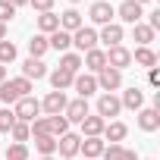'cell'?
<instances>
[{
	"label": "cell",
	"mask_w": 160,
	"mask_h": 160,
	"mask_svg": "<svg viewBox=\"0 0 160 160\" xmlns=\"http://www.w3.org/2000/svg\"><path fill=\"white\" fill-rule=\"evenodd\" d=\"M88 19L94 22V25H110V22H116V7L110 3V0H94V3L88 7Z\"/></svg>",
	"instance_id": "6da1fadb"
},
{
	"label": "cell",
	"mask_w": 160,
	"mask_h": 160,
	"mask_svg": "<svg viewBox=\"0 0 160 160\" xmlns=\"http://www.w3.org/2000/svg\"><path fill=\"white\" fill-rule=\"evenodd\" d=\"M13 113H16V119H19V122H32V119H38V116H41V101H38L35 94L19 98V101L13 104Z\"/></svg>",
	"instance_id": "7a4b0ae2"
},
{
	"label": "cell",
	"mask_w": 160,
	"mask_h": 160,
	"mask_svg": "<svg viewBox=\"0 0 160 160\" xmlns=\"http://www.w3.org/2000/svg\"><path fill=\"white\" fill-rule=\"evenodd\" d=\"M72 47L75 53H88L98 47V28L94 25H82V28H75L72 32Z\"/></svg>",
	"instance_id": "3957f363"
},
{
	"label": "cell",
	"mask_w": 160,
	"mask_h": 160,
	"mask_svg": "<svg viewBox=\"0 0 160 160\" xmlns=\"http://www.w3.org/2000/svg\"><path fill=\"white\" fill-rule=\"evenodd\" d=\"M94 78H98V91H101V94H116V91L122 88V72H119V69L104 66Z\"/></svg>",
	"instance_id": "277c9868"
},
{
	"label": "cell",
	"mask_w": 160,
	"mask_h": 160,
	"mask_svg": "<svg viewBox=\"0 0 160 160\" xmlns=\"http://www.w3.org/2000/svg\"><path fill=\"white\" fill-rule=\"evenodd\" d=\"M94 113H98L104 122H110L113 116H119V113H122V104H119V98H116V94H101V98H98V104H94Z\"/></svg>",
	"instance_id": "5b68a950"
},
{
	"label": "cell",
	"mask_w": 160,
	"mask_h": 160,
	"mask_svg": "<svg viewBox=\"0 0 160 160\" xmlns=\"http://www.w3.org/2000/svg\"><path fill=\"white\" fill-rule=\"evenodd\" d=\"M126 41V28L119 25V22H110V25H104L101 32H98V44H104L107 50L110 47H119Z\"/></svg>",
	"instance_id": "8992f818"
},
{
	"label": "cell",
	"mask_w": 160,
	"mask_h": 160,
	"mask_svg": "<svg viewBox=\"0 0 160 160\" xmlns=\"http://www.w3.org/2000/svg\"><path fill=\"white\" fill-rule=\"evenodd\" d=\"M66 104H69L66 91H47L44 101H41V113H44V116H60V113L66 110Z\"/></svg>",
	"instance_id": "52a82bcc"
},
{
	"label": "cell",
	"mask_w": 160,
	"mask_h": 160,
	"mask_svg": "<svg viewBox=\"0 0 160 160\" xmlns=\"http://www.w3.org/2000/svg\"><path fill=\"white\" fill-rule=\"evenodd\" d=\"M141 16H144V7L135 3V0H122V3L116 7V19H119V25H122V22H126V25H135V22H141Z\"/></svg>",
	"instance_id": "ba28073f"
},
{
	"label": "cell",
	"mask_w": 160,
	"mask_h": 160,
	"mask_svg": "<svg viewBox=\"0 0 160 160\" xmlns=\"http://www.w3.org/2000/svg\"><path fill=\"white\" fill-rule=\"evenodd\" d=\"M78 144H82V135H75V132H66L57 138V154L63 160H75L78 157Z\"/></svg>",
	"instance_id": "9c48e42d"
},
{
	"label": "cell",
	"mask_w": 160,
	"mask_h": 160,
	"mask_svg": "<svg viewBox=\"0 0 160 160\" xmlns=\"http://www.w3.org/2000/svg\"><path fill=\"white\" fill-rule=\"evenodd\" d=\"M104 53H107V66H110V69H119V72H122V69L132 66V50H129L126 44L110 47V50H104Z\"/></svg>",
	"instance_id": "30bf717a"
},
{
	"label": "cell",
	"mask_w": 160,
	"mask_h": 160,
	"mask_svg": "<svg viewBox=\"0 0 160 160\" xmlns=\"http://www.w3.org/2000/svg\"><path fill=\"white\" fill-rule=\"evenodd\" d=\"M72 91L78 94V98H91L94 91H98V78L91 75V72H75V78H72Z\"/></svg>",
	"instance_id": "8fae6325"
},
{
	"label": "cell",
	"mask_w": 160,
	"mask_h": 160,
	"mask_svg": "<svg viewBox=\"0 0 160 160\" xmlns=\"http://www.w3.org/2000/svg\"><path fill=\"white\" fill-rule=\"evenodd\" d=\"M88 113H91V107H88V101H85V98L69 101V104H66V110H63V116H66V122H69V126H72V122H82Z\"/></svg>",
	"instance_id": "7c38bea8"
},
{
	"label": "cell",
	"mask_w": 160,
	"mask_h": 160,
	"mask_svg": "<svg viewBox=\"0 0 160 160\" xmlns=\"http://www.w3.org/2000/svg\"><path fill=\"white\" fill-rule=\"evenodd\" d=\"M82 66H85L91 75H98V72L107 66V53H104V47H94V50L82 53Z\"/></svg>",
	"instance_id": "4fadbf2b"
},
{
	"label": "cell",
	"mask_w": 160,
	"mask_h": 160,
	"mask_svg": "<svg viewBox=\"0 0 160 160\" xmlns=\"http://www.w3.org/2000/svg\"><path fill=\"white\" fill-rule=\"evenodd\" d=\"M119 104H122V110H141L144 107V91L138 88V85H132V88H126L122 94H119Z\"/></svg>",
	"instance_id": "5bb4252c"
},
{
	"label": "cell",
	"mask_w": 160,
	"mask_h": 160,
	"mask_svg": "<svg viewBox=\"0 0 160 160\" xmlns=\"http://www.w3.org/2000/svg\"><path fill=\"white\" fill-rule=\"evenodd\" d=\"M135 122H138L141 132H157V129H160V110H154V107H141Z\"/></svg>",
	"instance_id": "9a60e30c"
},
{
	"label": "cell",
	"mask_w": 160,
	"mask_h": 160,
	"mask_svg": "<svg viewBox=\"0 0 160 160\" xmlns=\"http://www.w3.org/2000/svg\"><path fill=\"white\" fill-rule=\"evenodd\" d=\"M126 135H129V126L126 122H119V119H110L107 126H104V141H110V144H122L126 141Z\"/></svg>",
	"instance_id": "2e32d148"
},
{
	"label": "cell",
	"mask_w": 160,
	"mask_h": 160,
	"mask_svg": "<svg viewBox=\"0 0 160 160\" xmlns=\"http://www.w3.org/2000/svg\"><path fill=\"white\" fill-rule=\"evenodd\" d=\"M78 126H82V138H101V135H104V126H107V122H104V119H101L98 113H88V116H85L82 122H78Z\"/></svg>",
	"instance_id": "e0dca14e"
},
{
	"label": "cell",
	"mask_w": 160,
	"mask_h": 160,
	"mask_svg": "<svg viewBox=\"0 0 160 160\" xmlns=\"http://www.w3.org/2000/svg\"><path fill=\"white\" fill-rule=\"evenodd\" d=\"M82 25H85V19H82V13H78L75 7H69V10H63V13H60V28H63V32H69V35H72L75 28H82Z\"/></svg>",
	"instance_id": "ac0fdd59"
},
{
	"label": "cell",
	"mask_w": 160,
	"mask_h": 160,
	"mask_svg": "<svg viewBox=\"0 0 160 160\" xmlns=\"http://www.w3.org/2000/svg\"><path fill=\"white\" fill-rule=\"evenodd\" d=\"M22 78H28V82H38V78H47V66H44V60H25L22 63Z\"/></svg>",
	"instance_id": "d6986e66"
},
{
	"label": "cell",
	"mask_w": 160,
	"mask_h": 160,
	"mask_svg": "<svg viewBox=\"0 0 160 160\" xmlns=\"http://www.w3.org/2000/svg\"><path fill=\"white\" fill-rule=\"evenodd\" d=\"M104 148H107L104 138H82V144H78V154H85V157H91V160H101Z\"/></svg>",
	"instance_id": "ffe728a7"
},
{
	"label": "cell",
	"mask_w": 160,
	"mask_h": 160,
	"mask_svg": "<svg viewBox=\"0 0 160 160\" xmlns=\"http://www.w3.org/2000/svg\"><path fill=\"white\" fill-rule=\"evenodd\" d=\"M101 160H138V154L129 151L126 144H107L104 154H101Z\"/></svg>",
	"instance_id": "44dd1931"
},
{
	"label": "cell",
	"mask_w": 160,
	"mask_h": 160,
	"mask_svg": "<svg viewBox=\"0 0 160 160\" xmlns=\"http://www.w3.org/2000/svg\"><path fill=\"white\" fill-rule=\"evenodd\" d=\"M132 38H135V44H138V47H151V44H154V38H157V32H154V28H148L144 22H135V25H132Z\"/></svg>",
	"instance_id": "7402d4cb"
},
{
	"label": "cell",
	"mask_w": 160,
	"mask_h": 160,
	"mask_svg": "<svg viewBox=\"0 0 160 160\" xmlns=\"http://www.w3.org/2000/svg\"><path fill=\"white\" fill-rule=\"evenodd\" d=\"M47 47H50V50L66 53V50L72 47V35H69V32H63V28H57L53 35H47Z\"/></svg>",
	"instance_id": "603a6c76"
},
{
	"label": "cell",
	"mask_w": 160,
	"mask_h": 160,
	"mask_svg": "<svg viewBox=\"0 0 160 160\" xmlns=\"http://www.w3.org/2000/svg\"><path fill=\"white\" fill-rule=\"evenodd\" d=\"M132 63L141 66V69H154V66H157V53H154L151 47H135V50H132Z\"/></svg>",
	"instance_id": "cb8c5ba5"
},
{
	"label": "cell",
	"mask_w": 160,
	"mask_h": 160,
	"mask_svg": "<svg viewBox=\"0 0 160 160\" xmlns=\"http://www.w3.org/2000/svg\"><path fill=\"white\" fill-rule=\"evenodd\" d=\"M47 78H50V85H53V91H66V88H72V72H66V69H53V72H47Z\"/></svg>",
	"instance_id": "d4e9b609"
},
{
	"label": "cell",
	"mask_w": 160,
	"mask_h": 160,
	"mask_svg": "<svg viewBox=\"0 0 160 160\" xmlns=\"http://www.w3.org/2000/svg\"><path fill=\"white\" fill-rule=\"evenodd\" d=\"M60 28V16L50 10V13H38V35H53Z\"/></svg>",
	"instance_id": "484cf974"
},
{
	"label": "cell",
	"mask_w": 160,
	"mask_h": 160,
	"mask_svg": "<svg viewBox=\"0 0 160 160\" xmlns=\"http://www.w3.org/2000/svg\"><path fill=\"white\" fill-rule=\"evenodd\" d=\"M60 69H66V72H82V53H75V50H66V53H60Z\"/></svg>",
	"instance_id": "4316f807"
},
{
	"label": "cell",
	"mask_w": 160,
	"mask_h": 160,
	"mask_svg": "<svg viewBox=\"0 0 160 160\" xmlns=\"http://www.w3.org/2000/svg\"><path fill=\"white\" fill-rule=\"evenodd\" d=\"M35 151L41 157H53L57 154V138L53 135H35Z\"/></svg>",
	"instance_id": "83f0119b"
},
{
	"label": "cell",
	"mask_w": 160,
	"mask_h": 160,
	"mask_svg": "<svg viewBox=\"0 0 160 160\" xmlns=\"http://www.w3.org/2000/svg\"><path fill=\"white\" fill-rule=\"evenodd\" d=\"M47 50H50V47H47V35H35V38L28 41V57H32V60H41Z\"/></svg>",
	"instance_id": "f1b7e54d"
},
{
	"label": "cell",
	"mask_w": 160,
	"mask_h": 160,
	"mask_svg": "<svg viewBox=\"0 0 160 160\" xmlns=\"http://www.w3.org/2000/svg\"><path fill=\"white\" fill-rule=\"evenodd\" d=\"M47 129H50V135L53 138H60V135H66L69 132V122H66V116L60 113V116H47Z\"/></svg>",
	"instance_id": "f546056e"
},
{
	"label": "cell",
	"mask_w": 160,
	"mask_h": 160,
	"mask_svg": "<svg viewBox=\"0 0 160 160\" xmlns=\"http://www.w3.org/2000/svg\"><path fill=\"white\" fill-rule=\"evenodd\" d=\"M13 126H16V113H13V107H0V135H10Z\"/></svg>",
	"instance_id": "4dcf8cb0"
},
{
	"label": "cell",
	"mask_w": 160,
	"mask_h": 160,
	"mask_svg": "<svg viewBox=\"0 0 160 160\" xmlns=\"http://www.w3.org/2000/svg\"><path fill=\"white\" fill-rule=\"evenodd\" d=\"M10 138H13V141H19V144H25V141L32 138V129H28V122H19V119H16V126L10 129Z\"/></svg>",
	"instance_id": "1f68e13d"
},
{
	"label": "cell",
	"mask_w": 160,
	"mask_h": 160,
	"mask_svg": "<svg viewBox=\"0 0 160 160\" xmlns=\"http://www.w3.org/2000/svg\"><path fill=\"white\" fill-rule=\"evenodd\" d=\"M16 57H19V50H16V44H13V41H0V66L13 63Z\"/></svg>",
	"instance_id": "d6a6232c"
},
{
	"label": "cell",
	"mask_w": 160,
	"mask_h": 160,
	"mask_svg": "<svg viewBox=\"0 0 160 160\" xmlns=\"http://www.w3.org/2000/svg\"><path fill=\"white\" fill-rule=\"evenodd\" d=\"M7 160H28V144H19V141L7 144Z\"/></svg>",
	"instance_id": "836d02e7"
},
{
	"label": "cell",
	"mask_w": 160,
	"mask_h": 160,
	"mask_svg": "<svg viewBox=\"0 0 160 160\" xmlns=\"http://www.w3.org/2000/svg\"><path fill=\"white\" fill-rule=\"evenodd\" d=\"M10 85H13V91H16L19 98H28V94H32V82L22 78V75H19V78H10Z\"/></svg>",
	"instance_id": "e575fe53"
},
{
	"label": "cell",
	"mask_w": 160,
	"mask_h": 160,
	"mask_svg": "<svg viewBox=\"0 0 160 160\" xmlns=\"http://www.w3.org/2000/svg\"><path fill=\"white\" fill-rule=\"evenodd\" d=\"M53 3H57V0H28V7H32L35 13H50Z\"/></svg>",
	"instance_id": "d590c367"
},
{
	"label": "cell",
	"mask_w": 160,
	"mask_h": 160,
	"mask_svg": "<svg viewBox=\"0 0 160 160\" xmlns=\"http://www.w3.org/2000/svg\"><path fill=\"white\" fill-rule=\"evenodd\" d=\"M13 16H16V7H10V3H7V0H0V22H3V25H7V22H10Z\"/></svg>",
	"instance_id": "8d00e7d4"
},
{
	"label": "cell",
	"mask_w": 160,
	"mask_h": 160,
	"mask_svg": "<svg viewBox=\"0 0 160 160\" xmlns=\"http://www.w3.org/2000/svg\"><path fill=\"white\" fill-rule=\"evenodd\" d=\"M148 82H151L154 88H160V72H157V66H154V69H148Z\"/></svg>",
	"instance_id": "74e56055"
},
{
	"label": "cell",
	"mask_w": 160,
	"mask_h": 160,
	"mask_svg": "<svg viewBox=\"0 0 160 160\" xmlns=\"http://www.w3.org/2000/svg\"><path fill=\"white\" fill-rule=\"evenodd\" d=\"M7 3H10V7H16V10H19V7H28V0H7Z\"/></svg>",
	"instance_id": "f35d334b"
},
{
	"label": "cell",
	"mask_w": 160,
	"mask_h": 160,
	"mask_svg": "<svg viewBox=\"0 0 160 160\" xmlns=\"http://www.w3.org/2000/svg\"><path fill=\"white\" fill-rule=\"evenodd\" d=\"M7 82V66H0V85Z\"/></svg>",
	"instance_id": "ab89813d"
},
{
	"label": "cell",
	"mask_w": 160,
	"mask_h": 160,
	"mask_svg": "<svg viewBox=\"0 0 160 160\" xmlns=\"http://www.w3.org/2000/svg\"><path fill=\"white\" fill-rule=\"evenodd\" d=\"M0 41H7V25L0 22Z\"/></svg>",
	"instance_id": "60d3db41"
},
{
	"label": "cell",
	"mask_w": 160,
	"mask_h": 160,
	"mask_svg": "<svg viewBox=\"0 0 160 160\" xmlns=\"http://www.w3.org/2000/svg\"><path fill=\"white\" fill-rule=\"evenodd\" d=\"M135 3H141V7H144V3H151V0H135Z\"/></svg>",
	"instance_id": "b9f144b4"
},
{
	"label": "cell",
	"mask_w": 160,
	"mask_h": 160,
	"mask_svg": "<svg viewBox=\"0 0 160 160\" xmlns=\"http://www.w3.org/2000/svg\"><path fill=\"white\" fill-rule=\"evenodd\" d=\"M38 160H57V157H38Z\"/></svg>",
	"instance_id": "7bdbcfd3"
},
{
	"label": "cell",
	"mask_w": 160,
	"mask_h": 160,
	"mask_svg": "<svg viewBox=\"0 0 160 160\" xmlns=\"http://www.w3.org/2000/svg\"><path fill=\"white\" fill-rule=\"evenodd\" d=\"M69 3H82V0H69Z\"/></svg>",
	"instance_id": "ee69618b"
},
{
	"label": "cell",
	"mask_w": 160,
	"mask_h": 160,
	"mask_svg": "<svg viewBox=\"0 0 160 160\" xmlns=\"http://www.w3.org/2000/svg\"><path fill=\"white\" fill-rule=\"evenodd\" d=\"M85 160H91V157H85Z\"/></svg>",
	"instance_id": "f6af8a7d"
},
{
	"label": "cell",
	"mask_w": 160,
	"mask_h": 160,
	"mask_svg": "<svg viewBox=\"0 0 160 160\" xmlns=\"http://www.w3.org/2000/svg\"><path fill=\"white\" fill-rule=\"evenodd\" d=\"M148 160H154V157H148Z\"/></svg>",
	"instance_id": "bcb514c9"
}]
</instances>
